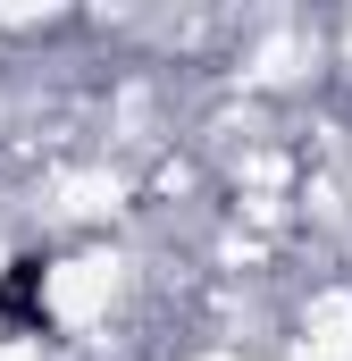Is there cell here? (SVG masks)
<instances>
[{"label":"cell","instance_id":"6da1fadb","mask_svg":"<svg viewBox=\"0 0 352 361\" xmlns=\"http://www.w3.org/2000/svg\"><path fill=\"white\" fill-rule=\"evenodd\" d=\"M42 286H51V261H42V252H17L8 277H0V319H8V328H25V336H42V328H51Z\"/></svg>","mask_w":352,"mask_h":361}]
</instances>
